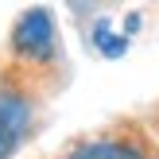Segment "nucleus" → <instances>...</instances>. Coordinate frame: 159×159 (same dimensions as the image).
Here are the masks:
<instances>
[{"label": "nucleus", "instance_id": "f257e3e1", "mask_svg": "<svg viewBox=\"0 0 159 159\" xmlns=\"http://www.w3.org/2000/svg\"><path fill=\"white\" fill-rule=\"evenodd\" d=\"M12 47L16 54L31 62H47L54 54V20L47 8H31L16 20V31H12Z\"/></svg>", "mask_w": 159, "mask_h": 159}, {"label": "nucleus", "instance_id": "f03ea898", "mask_svg": "<svg viewBox=\"0 0 159 159\" xmlns=\"http://www.w3.org/2000/svg\"><path fill=\"white\" fill-rule=\"evenodd\" d=\"M31 109L20 93H0V159H8L20 148L23 132H27Z\"/></svg>", "mask_w": 159, "mask_h": 159}, {"label": "nucleus", "instance_id": "7ed1b4c3", "mask_svg": "<svg viewBox=\"0 0 159 159\" xmlns=\"http://www.w3.org/2000/svg\"><path fill=\"white\" fill-rule=\"evenodd\" d=\"M66 159H144V152L132 148L128 140H93V144L74 148Z\"/></svg>", "mask_w": 159, "mask_h": 159}, {"label": "nucleus", "instance_id": "20e7f679", "mask_svg": "<svg viewBox=\"0 0 159 159\" xmlns=\"http://www.w3.org/2000/svg\"><path fill=\"white\" fill-rule=\"evenodd\" d=\"M97 47H101L105 58H120L128 43H124V39H109V23H97Z\"/></svg>", "mask_w": 159, "mask_h": 159}]
</instances>
